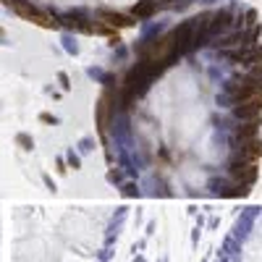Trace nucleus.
Instances as JSON below:
<instances>
[{
  "instance_id": "obj_1",
  "label": "nucleus",
  "mask_w": 262,
  "mask_h": 262,
  "mask_svg": "<svg viewBox=\"0 0 262 262\" xmlns=\"http://www.w3.org/2000/svg\"><path fill=\"white\" fill-rule=\"evenodd\" d=\"M218 262H262V210L249 207L220 246Z\"/></svg>"
},
{
  "instance_id": "obj_2",
  "label": "nucleus",
  "mask_w": 262,
  "mask_h": 262,
  "mask_svg": "<svg viewBox=\"0 0 262 262\" xmlns=\"http://www.w3.org/2000/svg\"><path fill=\"white\" fill-rule=\"evenodd\" d=\"M6 3L19 13V16H24V19H29V21H37V24H53V21H48L50 19V11H45V8H40L37 3H32V0H6Z\"/></svg>"
},
{
  "instance_id": "obj_3",
  "label": "nucleus",
  "mask_w": 262,
  "mask_h": 262,
  "mask_svg": "<svg viewBox=\"0 0 262 262\" xmlns=\"http://www.w3.org/2000/svg\"><path fill=\"white\" fill-rule=\"evenodd\" d=\"M95 19L113 26V29H126V26H134V16L131 13H121V11H113V8H97L95 11Z\"/></svg>"
},
{
  "instance_id": "obj_4",
  "label": "nucleus",
  "mask_w": 262,
  "mask_h": 262,
  "mask_svg": "<svg viewBox=\"0 0 262 262\" xmlns=\"http://www.w3.org/2000/svg\"><path fill=\"white\" fill-rule=\"evenodd\" d=\"M259 113H262V100H249V102H241V105H234V107H231V116H234L239 123L254 121Z\"/></svg>"
},
{
  "instance_id": "obj_5",
  "label": "nucleus",
  "mask_w": 262,
  "mask_h": 262,
  "mask_svg": "<svg viewBox=\"0 0 262 262\" xmlns=\"http://www.w3.org/2000/svg\"><path fill=\"white\" fill-rule=\"evenodd\" d=\"M158 11H160V3H158V0H136V3L131 6V11H129V13H131V16H134L136 21L147 24Z\"/></svg>"
},
{
  "instance_id": "obj_6",
  "label": "nucleus",
  "mask_w": 262,
  "mask_h": 262,
  "mask_svg": "<svg viewBox=\"0 0 262 262\" xmlns=\"http://www.w3.org/2000/svg\"><path fill=\"white\" fill-rule=\"evenodd\" d=\"M60 42H63V50H66L68 55H79V42H76V37H73L71 32H63Z\"/></svg>"
},
{
  "instance_id": "obj_7",
  "label": "nucleus",
  "mask_w": 262,
  "mask_h": 262,
  "mask_svg": "<svg viewBox=\"0 0 262 262\" xmlns=\"http://www.w3.org/2000/svg\"><path fill=\"white\" fill-rule=\"evenodd\" d=\"M16 144H19L21 149H26V152L34 149V139H32V136H29L26 131H19V134H16Z\"/></svg>"
},
{
  "instance_id": "obj_8",
  "label": "nucleus",
  "mask_w": 262,
  "mask_h": 262,
  "mask_svg": "<svg viewBox=\"0 0 262 262\" xmlns=\"http://www.w3.org/2000/svg\"><path fill=\"white\" fill-rule=\"evenodd\" d=\"M76 147H79L82 155H89V152H95V147H97V144H95V139H92V136H82Z\"/></svg>"
},
{
  "instance_id": "obj_9",
  "label": "nucleus",
  "mask_w": 262,
  "mask_h": 262,
  "mask_svg": "<svg viewBox=\"0 0 262 262\" xmlns=\"http://www.w3.org/2000/svg\"><path fill=\"white\" fill-rule=\"evenodd\" d=\"M79 155H82V152H73V147L66 152V163L73 168V171H79V168H82V158Z\"/></svg>"
},
{
  "instance_id": "obj_10",
  "label": "nucleus",
  "mask_w": 262,
  "mask_h": 262,
  "mask_svg": "<svg viewBox=\"0 0 262 262\" xmlns=\"http://www.w3.org/2000/svg\"><path fill=\"white\" fill-rule=\"evenodd\" d=\"M129 58V48H123V45H118V50L113 53V60L116 63H121V60H126Z\"/></svg>"
},
{
  "instance_id": "obj_11",
  "label": "nucleus",
  "mask_w": 262,
  "mask_h": 262,
  "mask_svg": "<svg viewBox=\"0 0 262 262\" xmlns=\"http://www.w3.org/2000/svg\"><path fill=\"white\" fill-rule=\"evenodd\" d=\"M58 82H60V87H63V89H71V79H68L66 71H58Z\"/></svg>"
},
{
  "instance_id": "obj_12",
  "label": "nucleus",
  "mask_w": 262,
  "mask_h": 262,
  "mask_svg": "<svg viewBox=\"0 0 262 262\" xmlns=\"http://www.w3.org/2000/svg\"><path fill=\"white\" fill-rule=\"evenodd\" d=\"M40 121H42V123H53V126H58V123H60V121H58L55 116H50V113H40Z\"/></svg>"
},
{
  "instance_id": "obj_13",
  "label": "nucleus",
  "mask_w": 262,
  "mask_h": 262,
  "mask_svg": "<svg viewBox=\"0 0 262 262\" xmlns=\"http://www.w3.org/2000/svg\"><path fill=\"white\" fill-rule=\"evenodd\" d=\"M160 6H173V3H178V0H158Z\"/></svg>"
},
{
  "instance_id": "obj_14",
  "label": "nucleus",
  "mask_w": 262,
  "mask_h": 262,
  "mask_svg": "<svg viewBox=\"0 0 262 262\" xmlns=\"http://www.w3.org/2000/svg\"><path fill=\"white\" fill-rule=\"evenodd\" d=\"M210 3H220V0H210Z\"/></svg>"
}]
</instances>
